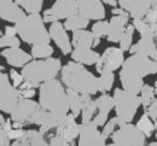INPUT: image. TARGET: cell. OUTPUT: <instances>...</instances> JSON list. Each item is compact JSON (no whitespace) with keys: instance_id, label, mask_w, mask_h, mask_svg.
I'll list each match as a JSON object with an SVG mask.
<instances>
[{"instance_id":"cell-45","label":"cell","mask_w":157,"mask_h":146,"mask_svg":"<svg viewBox=\"0 0 157 146\" xmlns=\"http://www.w3.org/2000/svg\"><path fill=\"white\" fill-rule=\"evenodd\" d=\"M10 144H11L10 138L7 137L4 127L0 125V146H9Z\"/></svg>"},{"instance_id":"cell-26","label":"cell","mask_w":157,"mask_h":146,"mask_svg":"<svg viewBox=\"0 0 157 146\" xmlns=\"http://www.w3.org/2000/svg\"><path fill=\"white\" fill-rule=\"evenodd\" d=\"M156 43L154 41V39L151 38H141L137 43L132 45V47L129 48V52L132 54L138 53L141 56H146V57H152V54L156 51Z\"/></svg>"},{"instance_id":"cell-51","label":"cell","mask_w":157,"mask_h":146,"mask_svg":"<svg viewBox=\"0 0 157 146\" xmlns=\"http://www.w3.org/2000/svg\"><path fill=\"white\" fill-rule=\"evenodd\" d=\"M149 146H157V141H154V143H151V144H149Z\"/></svg>"},{"instance_id":"cell-47","label":"cell","mask_w":157,"mask_h":146,"mask_svg":"<svg viewBox=\"0 0 157 146\" xmlns=\"http://www.w3.org/2000/svg\"><path fill=\"white\" fill-rule=\"evenodd\" d=\"M111 11H113L114 15H118V16H126V17H129V16H131L128 11H126V10H123V9H121V7H118V9L115 7V9L111 10Z\"/></svg>"},{"instance_id":"cell-27","label":"cell","mask_w":157,"mask_h":146,"mask_svg":"<svg viewBox=\"0 0 157 146\" xmlns=\"http://www.w3.org/2000/svg\"><path fill=\"white\" fill-rule=\"evenodd\" d=\"M152 6V0H133L129 15L133 20L144 18Z\"/></svg>"},{"instance_id":"cell-36","label":"cell","mask_w":157,"mask_h":146,"mask_svg":"<svg viewBox=\"0 0 157 146\" xmlns=\"http://www.w3.org/2000/svg\"><path fill=\"white\" fill-rule=\"evenodd\" d=\"M134 25H127L121 40H120V48L122 51H129V48L132 47V41H133V35H134Z\"/></svg>"},{"instance_id":"cell-40","label":"cell","mask_w":157,"mask_h":146,"mask_svg":"<svg viewBox=\"0 0 157 146\" xmlns=\"http://www.w3.org/2000/svg\"><path fill=\"white\" fill-rule=\"evenodd\" d=\"M17 91L20 93L21 98H29V99H32V97L35 95V87L32 86L30 84H28L27 81H24L23 84L17 88Z\"/></svg>"},{"instance_id":"cell-14","label":"cell","mask_w":157,"mask_h":146,"mask_svg":"<svg viewBox=\"0 0 157 146\" xmlns=\"http://www.w3.org/2000/svg\"><path fill=\"white\" fill-rule=\"evenodd\" d=\"M48 33H50L51 40L57 45V47L64 56L73 52V45L68 35V30L64 28V24H62L59 21L51 23L48 28Z\"/></svg>"},{"instance_id":"cell-42","label":"cell","mask_w":157,"mask_h":146,"mask_svg":"<svg viewBox=\"0 0 157 146\" xmlns=\"http://www.w3.org/2000/svg\"><path fill=\"white\" fill-rule=\"evenodd\" d=\"M9 76H10V80H11L12 84H13L16 88H18L20 86H22L23 82L25 81V80H24V77H23V75H22V73L16 71L15 69H11V70H10Z\"/></svg>"},{"instance_id":"cell-3","label":"cell","mask_w":157,"mask_h":146,"mask_svg":"<svg viewBox=\"0 0 157 146\" xmlns=\"http://www.w3.org/2000/svg\"><path fill=\"white\" fill-rule=\"evenodd\" d=\"M60 70V59L50 57L46 59H33L22 68L21 73L28 84L36 88L48 80L56 79Z\"/></svg>"},{"instance_id":"cell-6","label":"cell","mask_w":157,"mask_h":146,"mask_svg":"<svg viewBox=\"0 0 157 146\" xmlns=\"http://www.w3.org/2000/svg\"><path fill=\"white\" fill-rule=\"evenodd\" d=\"M4 70L5 68L0 65V111L10 115L21 99V95Z\"/></svg>"},{"instance_id":"cell-31","label":"cell","mask_w":157,"mask_h":146,"mask_svg":"<svg viewBox=\"0 0 157 146\" xmlns=\"http://www.w3.org/2000/svg\"><path fill=\"white\" fill-rule=\"evenodd\" d=\"M115 82V75L114 73H103L98 77V92L100 93H108Z\"/></svg>"},{"instance_id":"cell-33","label":"cell","mask_w":157,"mask_h":146,"mask_svg":"<svg viewBox=\"0 0 157 146\" xmlns=\"http://www.w3.org/2000/svg\"><path fill=\"white\" fill-rule=\"evenodd\" d=\"M137 127L141 130V133L146 137V138H150L155 130V123L152 122V120L150 118V116L147 114H144L137 123Z\"/></svg>"},{"instance_id":"cell-17","label":"cell","mask_w":157,"mask_h":146,"mask_svg":"<svg viewBox=\"0 0 157 146\" xmlns=\"http://www.w3.org/2000/svg\"><path fill=\"white\" fill-rule=\"evenodd\" d=\"M1 57H4L7 64L13 68H23L24 65H27L28 63L33 61L32 54L21 50L20 47L4 48L1 51Z\"/></svg>"},{"instance_id":"cell-5","label":"cell","mask_w":157,"mask_h":146,"mask_svg":"<svg viewBox=\"0 0 157 146\" xmlns=\"http://www.w3.org/2000/svg\"><path fill=\"white\" fill-rule=\"evenodd\" d=\"M114 109L120 120L124 123H131L134 120L139 106L141 105L140 97L138 94H133L123 88H116L114 91Z\"/></svg>"},{"instance_id":"cell-44","label":"cell","mask_w":157,"mask_h":146,"mask_svg":"<svg viewBox=\"0 0 157 146\" xmlns=\"http://www.w3.org/2000/svg\"><path fill=\"white\" fill-rule=\"evenodd\" d=\"M145 112L150 116V118L152 121H157V98L150 104V106L145 110Z\"/></svg>"},{"instance_id":"cell-41","label":"cell","mask_w":157,"mask_h":146,"mask_svg":"<svg viewBox=\"0 0 157 146\" xmlns=\"http://www.w3.org/2000/svg\"><path fill=\"white\" fill-rule=\"evenodd\" d=\"M144 20L149 23V25L151 27V29L155 33V36H157V10L151 7L149 10V12L146 13V16L144 17Z\"/></svg>"},{"instance_id":"cell-37","label":"cell","mask_w":157,"mask_h":146,"mask_svg":"<svg viewBox=\"0 0 157 146\" xmlns=\"http://www.w3.org/2000/svg\"><path fill=\"white\" fill-rule=\"evenodd\" d=\"M122 125H124V122H123L122 120H120L117 116H115V117H113L111 120H109L105 125H103L101 134L104 135V138H105V139L111 138V135H113V133L116 130V128L121 127Z\"/></svg>"},{"instance_id":"cell-49","label":"cell","mask_w":157,"mask_h":146,"mask_svg":"<svg viewBox=\"0 0 157 146\" xmlns=\"http://www.w3.org/2000/svg\"><path fill=\"white\" fill-rule=\"evenodd\" d=\"M151 58H152L154 61H156V62H157V48H156V51H155V53L152 54V57H151Z\"/></svg>"},{"instance_id":"cell-32","label":"cell","mask_w":157,"mask_h":146,"mask_svg":"<svg viewBox=\"0 0 157 146\" xmlns=\"http://www.w3.org/2000/svg\"><path fill=\"white\" fill-rule=\"evenodd\" d=\"M16 2L27 13H40L44 5V0H16Z\"/></svg>"},{"instance_id":"cell-25","label":"cell","mask_w":157,"mask_h":146,"mask_svg":"<svg viewBox=\"0 0 157 146\" xmlns=\"http://www.w3.org/2000/svg\"><path fill=\"white\" fill-rule=\"evenodd\" d=\"M81 102H82V110H81L82 123H88L94 118L96 112L98 111L97 103L91 98L90 94H81Z\"/></svg>"},{"instance_id":"cell-38","label":"cell","mask_w":157,"mask_h":146,"mask_svg":"<svg viewBox=\"0 0 157 146\" xmlns=\"http://www.w3.org/2000/svg\"><path fill=\"white\" fill-rule=\"evenodd\" d=\"M94 35V38L97 39H101L103 36H106L108 33H109V22L108 21H97L93 27H92V30H91Z\"/></svg>"},{"instance_id":"cell-23","label":"cell","mask_w":157,"mask_h":146,"mask_svg":"<svg viewBox=\"0 0 157 146\" xmlns=\"http://www.w3.org/2000/svg\"><path fill=\"white\" fill-rule=\"evenodd\" d=\"M120 81H121L122 88L124 91H128L133 94H140V92L145 84L143 81V77L133 75L123 69H121V71H120Z\"/></svg>"},{"instance_id":"cell-18","label":"cell","mask_w":157,"mask_h":146,"mask_svg":"<svg viewBox=\"0 0 157 146\" xmlns=\"http://www.w3.org/2000/svg\"><path fill=\"white\" fill-rule=\"evenodd\" d=\"M96 103H97V107H98V112L96 114V116L92 121L98 127H101L108 122V116L115 106L114 98L106 93H103L100 97L96 99Z\"/></svg>"},{"instance_id":"cell-28","label":"cell","mask_w":157,"mask_h":146,"mask_svg":"<svg viewBox=\"0 0 157 146\" xmlns=\"http://www.w3.org/2000/svg\"><path fill=\"white\" fill-rule=\"evenodd\" d=\"M53 53H55V50L50 43L33 45L30 48V54L34 59H46V58L52 57Z\"/></svg>"},{"instance_id":"cell-16","label":"cell","mask_w":157,"mask_h":146,"mask_svg":"<svg viewBox=\"0 0 157 146\" xmlns=\"http://www.w3.org/2000/svg\"><path fill=\"white\" fill-rule=\"evenodd\" d=\"M80 127L81 125L76 122V117L73 114H68L64 121L56 128V135L73 144L80 135Z\"/></svg>"},{"instance_id":"cell-21","label":"cell","mask_w":157,"mask_h":146,"mask_svg":"<svg viewBox=\"0 0 157 146\" xmlns=\"http://www.w3.org/2000/svg\"><path fill=\"white\" fill-rule=\"evenodd\" d=\"M127 25L128 17L114 15V17L109 21V33L106 35V40L110 42H120Z\"/></svg>"},{"instance_id":"cell-9","label":"cell","mask_w":157,"mask_h":146,"mask_svg":"<svg viewBox=\"0 0 157 146\" xmlns=\"http://www.w3.org/2000/svg\"><path fill=\"white\" fill-rule=\"evenodd\" d=\"M76 13H78V0H56L52 7L44 12L42 20L45 23H53L59 20H67Z\"/></svg>"},{"instance_id":"cell-22","label":"cell","mask_w":157,"mask_h":146,"mask_svg":"<svg viewBox=\"0 0 157 146\" xmlns=\"http://www.w3.org/2000/svg\"><path fill=\"white\" fill-rule=\"evenodd\" d=\"M100 42V39L94 38L93 33L86 29H80L73 32V38H71V45L74 48L76 47H86V48H93L97 47Z\"/></svg>"},{"instance_id":"cell-1","label":"cell","mask_w":157,"mask_h":146,"mask_svg":"<svg viewBox=\"0 0 157 146\" xmlns=\"http://www.w3.org/2000/svg\"><path fill=\"white\" fill-rule=\"evenodd\" d=\"M60 80L67 88L74 89L80 94L93 95L98 92V77L88 71L83 64L74 61L62 66Z\"/></svg>"},{"instance_id":"cell-35","label":"cell","mask_w":157,"mask_h":146,"mask_svg":"<svg viewBox=\"0 0 157 146\" xmlns=\"http://www.w3.org/2000/svg\"><path fill=\"white\" fill-rule=\"evenodd\" d=\"M155 93H156L155 87H151L150 84H144V87L140 92V100H141V105L144 106L145 110L156 99Z\"/></svg>"},{"instance_id":"cell-20","label":"cell","mask_w":157,"mask_h":146,"mask_svg":"<svg viewBox=\"0 0 157 146\" xmlns=\"http://www.w3.org/2000/svg\"><path fill=\"white\" fill-rule=\"evenodd\" d=\"M48 139L44 134L40 133V130L35 129H28L24 132V134L16 139L12 140V143L9 146H47Z\"/></svg>"},{"instance_id":"cell-50","label":"cell","mask_w":157,"mask_h":146,"mask_svg":"<svg viewBox=\"0 0 157 146\" xmlns=\"http://www.w3.org/2000/svg\"><path fill=\"white\" fill-rule=\"evenodd\" d=\"M106 146H121V145H118L116 143H113V144H109V145H106Z\"/></svg>"},{"instance_id":"cell-7","label":"cell","mask_w":157,"mask_h":146,"mask_svg":"<svg viewBox=\"0 0 157 146\" xmlns=\"http://www.w3.org/2000/svg\"><path fill=\"white\" fill-rule=\"evenodd\" d=\"M122 69L139 77H146L157 73V62L150 57L134 53L124 59Z\"/></svg>"},{"instance_id":"cell-52","label":"cell","mask_w":157,"mask_h":146,"mask_svg":"<svg viewBox=\"0 0 157 146\" xmlns=\"http://www.w3.org/2000/svg\"><path fill=\"white\" fill-rule=\"evenodd\" d=\"M5 1H12V0H0V2H5Z\"/></svg>"},{"instance_id":"cell-39","label":"cell","mask_w":157,"mask_h":146,"mask_svg":"<svg viewBox=\"0 0 157 146\" xmlns=\"http://www.w3.org/2000/svg\"><path fill=\"white\" fill-rule=\"evenodd\" d=\"M20 36H9L0 32V48H9V47H20Z\"/></svg>"},{"instance_id":"cell-43","label":"cell","mask_w":157,"mask_h":146,"mask_svg":"<svg viewBox=\"0 0 157 146\" xmlns=\"http://www.w3.org/2000/svg\"><path fill=\"white\" fill-rule=\"evenodd\" d=\"M47 146H74L71 143L64 140L63 138H60L58 135H53L51 138H48V145Z\"/></svg>"},{"instance_id":"cell-15","label":"cell","mask_w":157,"mask_h":146,"mask_svg":"<svg viewBox=\"0 0 157 146\" xmlns=\"http://www.w3.org/2000/svg\"><path fill=\"white\" fill-rule=\"evenodd\" d=\"M78 13L87 20L100 21L105 17V9L101 0H78Z\"/></svg>"},{"instance_id":"cell-34","label":"cell","mask_w":157,"mask_h":146,"mask_svg":"<svg viewBox=\"0 0 157 146\" xmlns=\"http://www.w3.org/2000/svg\"><path fill=\"white\" fill-rule=\"evenodd\" d=\"M133 25L138 30V33L140 34L141 38H151L155 39V33L151 29V27L149 25V23L145 21L144 18H138L133 20Z\"/></svg>"},{"instance_id":"cell-2","label":"cell","mask_w":157,"mask_h":146,"mask_svg":"<svg viewBox=\"0 0 157 146\" xmlns=\"http://www.w3.org/2000/svg\"><path fill=\"white\" fill-rule=\"evenodd\" d=\"M39 104L42 109L58 115H68L70 111L67 89L57 79L48 80L39 87Z\"/></svg>"},{"instance_id":"cell-8","label":"cell","mask_w":157,"mask_h":146,"mask_svg":"<svg viewBox=\"0 0 157 146\" xmlns=\"http://www.w3.org/2000/svg\"><path fill=\"white\" fill-rule=\"evenodd\" d=\"M113 143L121 146H145L146 137L141 133L137 125L124 123L113 133Z\"/></svg>"},{"instance_id":"cell-13","label":"cell","mask_w":157,"mask_h":146,"mask_svg":"<svg viewBox=\"0 0 157 146\" xmlns=\"http://www.w3.org/2000/svg\"><path fill=\"white\" fill-rule=\"evenodd\" d=\"M67 117V115H58L51 111H47L42 107H40L34 115L33 118V125H36L40 127V133L44 134L45 137L53 129H56Z\"/></svg>"},{"instance_id":"cell-4","label":"cell","mask_w":157,"mask_h":146,"mask_svg":"<svg viewBox=\"0 0 157 146\" xmlns=\"http://www.w3.org/2000/svg\"><path fill=\"white\" fill-rule=\"evenodd\" d=\"M15 27L20 39L28 45L50 43L51 41L50 33L45 28V22L40 13H28Z\"/></svg>"},{"instance_id":"cell-11","label":"cell","mask_w":157,"mask_h":146,"mask_svg":"<svg viewBox=\"0 0 157 146\" xmlns=\"http://www.w3.org/2000/svg\"><path fill=\"white\" fill-rule=\"evenodd\" d=\"M123 63L124 51H122L120 47H108L96 64V70L99 74L114 73L118 68H122Z\"/></svg>"},{"instance_id":"cell-12","label":"cell","mask_w":157,"mask_h":146,"mask_svg":"<svg viewBox=\"0 0 157 146\" xmlns=\"http://www.w3.org/2000/svg\"><path fill=\"white\" fill-rule=\"evenodd\" d=\"M78 146H106V139L93 121L81 123Z\"/></svg>"},{"instance_id":"cell-19","label":"cell","mask_w":157,"mask_h":146,"mask_svg":"<svg viewBox=\"0 0 157 146\" xmlns=\"http://www.w3.org/2000/svg\"><path fill=\"white\" fill-rule=\"evenodd\" d=\"M25 11L16 1H5L0 2V18L6 22L16 24L23 17H25Z\"/></svg>"},{"instance_id":"cell-24","label":"cell","mask_w":157,"mask_h":146,"mask_svg":"<svg viewBox=\"0 0 157 146\" xmlns=\"http://www.w3.org/2000/svg\"><path fill=\"white\" fill-rule=\"evenodd\" d=\"M71 58L74 62H78L83 65H96L100 58V54L96 52L92 48H86V47H76L70 53Z\"/></svg>"},{"instance_id":"cell-48","label":"cell","mask_w":157,"mask_h":146,"mask_svg":"<svg viewBox=\"0 0 157 146\" xmlns=\"http://www.w3.org/2000/svg\"><path fill=\"white\" fill-rule=\"evenodd\" d=\"M101 1L105 2V4H108V5H110V6H114V7L117 5V2H118L117 0H101Z\"/></svg>"},{"instance_id":"cell-46","label":"cell","mask_w":157,"mask_h":146,"mask_svg":"<svg viewBox=\"0 0 157 146\" xmlns=\"http://www.w3.org/2000/svg\"><path fill=\"white\" fill-rule=\"evenodd\" d=\"M132 4H133V0H118V5L121 9L126 10V11H131V7H132Z\"/></svg>"},{"instance_id":"cell-10","label":"cell","mask_w":157,"mask_h":146,"mask_svg":"<svg viewBox=\"0 0 157 146\" xmlns=\"http://www.w3.org/2000/svg\"><path fill=\"white\" fill-rule=\"evenodd\" d=\"M39 102H34L29 98H21L17 105L10 114V118L15 125H18L21 127L27 125H33V118L36 111L39 110Z\"/></svg>"},{"instance_id":"cell-54","label":"cell","mask_w":157,"mask_h":146,"mask_svg":"<svg viewBox=\"0 0 157 146\" xmlns=\"http://www.w3.org/2000/svg\"><path fill=\"white\" fill-rule=\"evenodd\" d=\"M117 1H118V0H117Z\"/></svg>"},{"instance_id":"cell-29","label":"cell","mask_w":157,"mask_h":146,"mask_svg":"<svg viewBox=\"0 0 157 146\" xmlns=\"http://www.w3.org/2000/svg\"><path fill=\"white\" fill-rule=\"evenodd\" d=\"M90 20L85 18L83 16H81L80 13H76L69 18H67L64 22V28L70 32H75V30H80V29H86L88 27Z\"/></svg>"},{"instance_id":"cell-30","label":"cell","mask_w":157,"mask_h":146,"mask_svg":"<svg viewBox=\"0 0 157 146\" xmlns=\"http://www.w3.org/2000/svg\"><path fill=\"white\" fill-rule=\"evenodd\" d=\"M67 93H68V100H69V107H70V112L75 116L78 117L81 115V110H82V102H81V94L70 88H67Z\"/></svg>"},{"instance_id":"cell-53","label":"cell","mask_w":157,"mask_h":146,"mask_svg":"<svg viewBox=\"0 0 157 146\" xmlns=\"http://www.w3.org/2000/svg\"><path fill=\"white\" fill-rule=\"evenodd\" d=\"M155 89H156V93H157V81L155 82Z\"/></svg>"}]
</instances>
